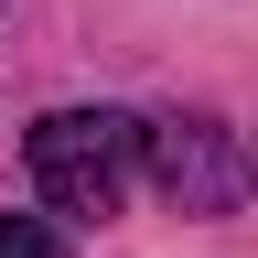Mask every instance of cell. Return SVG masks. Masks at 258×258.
<instances>
[{
	"mask_svg": "<svg viewBox=\"0 0 258 258\" xmlns=\"http://www.w3.org/2000/svg\"><path fill=\"white\" fill-rule=\"evenodd\" d=\"M32 183H43V205L54 215H118V194L129 172L151 161V129L140 118H118V108H54V118H32Z\"/></svg>",
	"mask_w": 258,
	"mask_h": 258,
	"instance_id": "cell-1",
	"label": "cell"
},
{
	"mask_svg": "<svg viewBox=\"0 0 258 258\" xmlns=\"http://www.w3.org/2000/svg\"><path fill=\"white\" fill-rule=\"evenodd\" d=\"M151 172H161V194H172L183 215L247 205V161H237V140H226L215 118H161L151 129Z\"/></svg>",
	"mask_w": 258,
	"mask_h": 258,
	"instance_id": "cell-2",
	"label": "cell"
},
{
	"mask_svg": "<svg viewBox=\"0 0 258 258\" xmlns=\"http://www.w3.org/2000/svg\"><path fill=\"white\" fill-rule=\"evenodd\" d=\"M0 258H64V237L43 215H0Z\"/></svg>",
	"mask_w": 258,
	"mask_h": 258,
	"instance_id": "cell-3",
	"label": "cell"
}]
</instances>
